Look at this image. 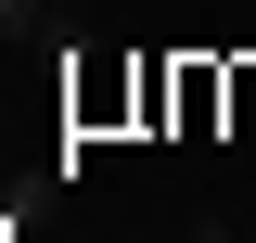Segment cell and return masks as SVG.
<instances>
[{"mask_svg":"<svg viewBox=\"0 0 256 243\" xmlns=\"http://www.w3.org/2000/svg\"><path fill=\"white\" fill-rule=\"evenodd\" d=\"M116 116H141V64H116V52L64 64V128H77V141H102Z\"/></svg>","mask_w":256,"mask_h":243,"instance_id":"cell-1","label":"cell"},{"mask_svg":"<svg viewBox=\"0 0 256 243\" xmlns=\"http://www.w3.org/2000/svg\"><path fill=\"white\" fill-rule=\"evenodd\" d=\"M230 141H256V52H230Z\"/></svg>","mask_w":256,"mask_h":243,"instance_id":"cell-2","label":"cell"},{"mask_svg":"<svg viewBox=\"0 0 256 243\" xmlns=\"http://www.w3.org/2000/svg\"><path fill=\"white\" fill-rule=\"evenodd\" d=\"M38 13H77V0H0V38H26Z\"/></svg>","mask_w":256,"mask_h":243,"instance_id":"cell-3","label":"cell"}]
</instances>
